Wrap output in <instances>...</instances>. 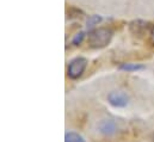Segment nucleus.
Returning <instances> with one entry per match:
<instances>
[{"label": "nucleus", "mask_w": 154, "mask_h": 142, "mask_svg": "<svg viewBox=\"0 0 154 142\" xmlns=\"http://www.w3.org/2000/svg\"><path fill=\"white\" fill-rule=\"evenodd\" d=\"M112 38V31L106 28H98L92 30L87 36V44L91 48L99 49L106 47Z\"/></svg>", "instance_id": "obj_1"}, {"label": "nucleus", "mask_w": 154, "mask_h": 142, "mask_svg": "<svg viewBox=\"0 0 154 142\" xmlns=\"http://www.w3.org/2000/svg\"><path fill=\"white\" fill-rule=\"evenodd\" d=\"M87 59L85 57H77L74 60H72L68 65V69H67V74L71 79L75 80V79H79L82 73L85 72L86 67H87Z\"/></svg>", "instance_id": "obj_2"}, {"label": "nucleus", "mask_w": 154, "mask_h": 142, "mask_svg": "<svg viewBox=\"0 0 154 142\" xmlns=\"http://www.w3.org/2000/svg\"><path fill=\"white\" fill-rule=\"evenodd\" d=\"M108 102L114 107H125L129 103V97L123 91H111L108 94Z\"/></svg>", "instance_id": "obj_3"}, {"label": "nucleus", "mask_w": 154, "mask_h": 142, "mask_svg": "<svg viewBox=\"0 0 154 142\" xmlns=\"http://www.w3.org/2000/svg\"><path fill=\"white\" fill-rule=\"evenodd\" d=\"M98 130L100 134L105 136H112L117 131V125H116L115 121L112 119H103L98 124Z\"/></svg>", "instance_id": "obj_4"}, {"label": "nucleus", "mask_w": 154, "mask_h": 142, "mask_svg": "<svg viewBox=\"0 0 154 142\" xmlns=\"http://www.w3.org/2000/svg\"><path fill=\"white\" fill-rule=\"evenodd\" d=\"M129 29L134 35H141L145 30H147V23L143 20H134L129 24Z\"/></svg>", "instance_id": "obj_5"}, {"label": "nucleus", "mask_w": 154, "mask_h": 142, "mask_svg": "<svg viewBox=\"0 0 154 142\" xmlns=\"http://www.w3.org/2000/svg\"><path fill=\"white\" fill-rule=\"evenodd\" d=\"M118 68L121 71L131 73V72H137V71L145 69V66L143 65H140V63H122V65H119Z\"/></svg>", "instance_id": "obj_6"}, {"label": "nucleus", "mask_w": 154, "mask_h": 142, "mask_svg": "<svg viewBox=\"0 0 154 142\" xmlns=\"http://www.w3.org/2000/svg\"><path fill=\"white\" fill-rule=\"evenodd\" d=\"M65 142H85V140L78 133H67L65 135Z\"/></svg>", "instance_id": "obj_7"}, {"label": "nucleus", "mask_w": 154, "mask_h": 142, "mask_svg": "<svg viewBox=\"0 0 154 142\" xmlns=\"http://www.w3.org/2000/svg\"><path fill=\"white\" fill-rule=\"evenodd\" d=\"M102 20H103V18H102L100 16H98V14L91 16V17L88 18V20H87V28H92V26L97 25L98 23H100Z\"/></svg>", "instance_id": "obj_8"}, {"label": "nucleus", "mask_w": 154, "mask_h": 142, "mask_svg": "<svg viewBox=\"0 0 154 142\" xmlns=\"http://www.w3.org/2000/svg\"><path fill=\"white\" fill-rule=\"evenodd\" d=\"M82 12L80 11V10H78V8H74V7H72L69 11H68V17L69 18H78V17H82Z\"/></svg>", "instance_id": "obj_9"}, {"label": "nucleus", "mask_w": 154, "mask_h": 142, "mask_svg": "<svg viewBox=\"0 0 154 142\" xmlns=\"http://www.w3.org/2000/svg\"><path fill=\"white\" fill-rule=\"evenodd\" d=\"M84 37H85V32L80 31V32H79V34H77V35L74 36V38L72 39V44H73V45H79V44L82 42Z\"/></svg>", "instance_id": "obj_10"}, {"label": "nucleus", "mask_w": 154, "mask_h": 142, "mask_svg": "<svg viewBox=\"0 0 154 142\" xmlns=\"http://www.w3.org/2000/svg\"><path fill=\"white\" fill-rule=\"evenodd\" d=\"M151 41H152V43L154 44V25L152 26V29H151Z\"/></svg>", "instance_id": "obj_11"}]
</instances>
